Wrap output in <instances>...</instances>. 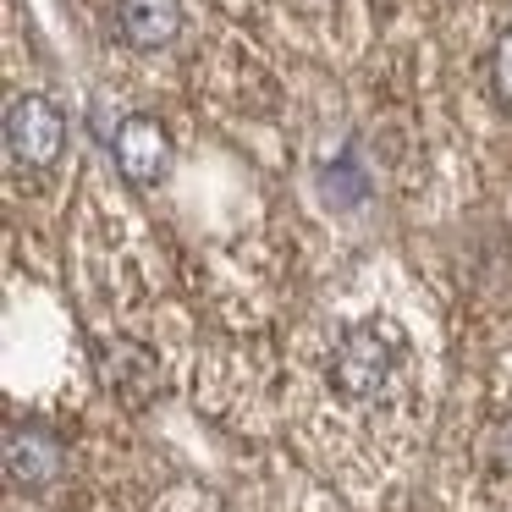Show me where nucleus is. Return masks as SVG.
<instances>
[{
  "label": "nucleus",
  "mask_w": 512,
  "mask_h": 512,
  "mask_svg": "<svg viewBox=\"0 0 512 512\" xmlns=\"http://www.w3.org/2000/svg\"><path fill=\"white\" fill-rule=\"evenodd\" d=\"M67 144V116L45 94H17L6 105V149L17 166H50Z\"/></svg>",
  "instance_id": "1"
},
{
  "label": "nucleus",
  "mask_w": 512,
  "mask_h": 512,
  "mask_svg": "<svg viewBox=\"0 0 512 512\" xmlns=\"http://www.w3.org/2000/svg\"><path fill=\"white\" fill-rule=\"evenodd\" d=\"M391 364H397V336H386L380 325H364V331H353L342 342V353L331 364V380L342 397H375L386 386Z\"/></svg>",
  "instance_id": "2"
},
{
  "label": "nucleus",
  "mask_w": 512,
  "mask_h": 512,
  "mask_svg": "<svg viewBox=\"0 0 512 512\" xmlns=\"http://www.w3.org/2000/svg\"><path fill=\"white\" fill-rule=\"evenodd\" d=\"M111 155H116V166H122V177L138 182V188L160 182L166 166H171V144H166V133H160L155 116H127V122L111 133Z\"/></svg>",
  "instance_id": "3"
},
{
  "label": "nucleus",
  "mask_w": 512,
  "mask_h": 512,
  "mask_svg": "<svg viewBox=\"0 0 512 512\" xmlns=\"http://www.w3.org/2000/svg\"><path fill=\"white\" fill-rule=\"evenodd\" d=\"M116 28L127 45L160 50L182 34V0H116Z\"/></svg>",
  "instance_id": "4"
},
{
  "label": "nucleus",
  "mask_w": 512,
  "mask_h": 512,
  "mask_svg": "<svg viewBox=\"0 0 512 512\" xmlns=\"http://www.w3.org/2000/svg\"><path fill=\"white\" fill-rule=\"evenodd\" d=\"M6 468H12L17 485H45L61 468V446L45 430H34V424H12L6 430Z\"/></svg>",
  "instance_id": "5"
},
{
  "label": "nucleus",
  "mask_w": 512,
  "mask_h": 512,
  "mask_svg": "<svg viewBox=\"0 0 512 512\" xmlns=\"http://www.w3.org/2000/svg\"><path fill=\"white\" fill-rule=\"evenodd\" d=\"M490 72H496V94L512 105V28L496 39V61H490Z\"/></svg>",
  "instance_id": "6"
}]
</instances>
